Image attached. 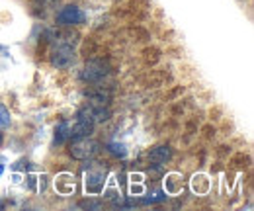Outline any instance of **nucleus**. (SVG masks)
I'll return each mask as SVG.
<instances>
[{"label":"nucleus","mask_w":254,"mask_h":211,"mask_svg":"<svg viewBox=\"0 0 254 211\" xmlns=\"http://www.w3.org/2000/svg\"><path fill=\"white\" fill-rule=\"evenodd\" d=\"M68 152L72 158L76 160H90L100 152V143L90 139V137H80V139H72Z\"/></svg>","instance_id":"obj_1"},{"label":"nucleus","mask_w":254,"mask_h":211,"mask_svg":"<svg viewBox=\"0 0 254 211\" xmlns=\"http://www.w3.org/2000/svg\"><path fill=\"white\" fill-rule=\"evenodd\" d=\"M110 72H112V69H110V63H108V61L90 59V61H86V65H84V69H82V72H80V78H82L84 82H100V80H104Z\"/></svg>","instance_id":"obj_2"},{"label":"nucleus","mask_w":254,"mask_h":211,"mask_svg":"<svg viewBox=\"0 0 254 211\" xmlns=\"http://www.w3.org/2000/svg\"><path fill=\"white\" fill-rule=\"evenodd\" d=\"M84 20H86L84 12L74 4H66L57 12V24L63 28H72V26L84 24Z\"/></svg>","instance_id":"obj_3"},{"label":"nucleus","mask_w":254,"mask_h":211,"mask_svg":"<svg viewBox=\"0 0 254 211\" xmlns=\"http://www.w3.org/2000/svg\"><path fill=\"white\" fill-rule=\"evenodd\" d=\"M51 65L57 67V69H68L74 59H76V47H70V45H55L53 43V49H51Z\"/></svg>","instance_id":"obj_4"},{"label":"nucleus","mask_w":254,"mask_h":211,"mask_svg":"<svg viewBox=\"0 0 254 211\" xmlns=\"http://www.w3.org/2000/svg\"><path fill=\"white\" fill-rule=\"evenodd\" d=\"M84 188H86V192L92 194V196L102 194L104 188H106V172H104V170H96V168L88 170V172L84 174Z\"/></svg>","instance_id":"obj_5"},{"label":"nucleus","mask_w":254,"mask_h":211,"mask_svg":"<svg viewBox=\"0 0 254 211\" xmlns=\"http://www.w3.org/2000/svg\"><path fill=\"white\" fill-rule=\"evenodd\" d=\"M172 158V149L170 147H166V145H159V147H153L151 151H149V160L153 162V164H164V162H168Z\"/></svg>","instance_id":"obj_6"},{"label":"nucleus","mask_w":254,"mask_h":211,"mask_svg":"<svg viewBox=\"0 0 254 211\" xmlns=\"http://www.w3.org/2000/svg\"><path fill=\"white\" fill-rule=\"evenodd\" d=\"M55 190L59 192V194H63V196H68V194H72L74 192V176L72 174H59L57 178H55Z\"/></svg>","instance_id":"obj_7"},{"label":"nucleus","mask_w":254,"mask_h":211,"mask_svg":"<svg viewBox=\"0 0 254 211\" xmlns=\"http://www.w3.org/2000/svg\"><path fill=\"white\" fill-rule=\"evenodd\" d=\"M182 190V176L180 174H166L164 178V192L170 194V196H176L178 192Z\"/></svg>","instance_id":"obj_8"},{"label":"nucleus","mask_w":254,"mask_h":211,"mask_svg":"<svg viewBox=\"0 0 254 211\" xmlns=\"http://www.w3.org/2000/svg\"><path fill=\"white\" fill-rule=\"evenodd\" d=\"M209 186H211V182H209V178L205 174H193V178H191V190L197 196L207 194L209 192Z\"/></svg>","instance_id":"obj_9"},{"label":"nucleus","mask_w":254,"mask_h":211,"mask_svg":"<svg viewBox=\"0 0 254 211\" xmlns=\"http://www.w3.org/2000/svg\"><path fill=\"white\" fill-rule=\"evenodd\" d=\"M70 139V123L68 121H61L55 127V145H63Z\"/></svg>","instance_id":"obj_10"},{"label":"nucleus","mask_w":254,"mask_h":211,"mask_svg":"<svg viewBox=\"0 0 254 211\" xmlns=\"http://www.w3.org/2000/svg\"><path fill=\"white\" fill-rule=\"evenodd\" d=\"M108 151L112 152V154H116V156H126L127 154V149L124 143H118V141H114V143H108Z\"/></svg>","instance_id":"obj_11"},{"label":"nucleus","mask_w":254,"mask_h":211,"mask_svg":"<svg viewBox=\"0 0 254 211\" xmlns=\"http://www.w3.org/2000/svg\"><path fill=\"white\" fill-rule=\"evenodd\" d=\"M12 118H10V112L6 110V106L0 104V127H10Z\"/></svg>","instance_id":"obj_12"},{"label":"nucleus","mask_w":254,"mask_h":211,"mask_svg":"<svg viewBox=\"0 0 254 211\" xmlns=\"http://www.w3.org/2000/svg\"><path fill=\"white\" fill-rule=\"evenodd\" d=\"M78 208H84V210H100V208H102V204H100V202H92V200H90V202H88V200H84V202H80V204H78Z\"/></svg>","instance_id":"obj_13"},{"label":"nucleus","mask_w":254,"mask_h":211,"mask_svg":"<svg viewBox=\"0 0 254 211\" xmlns=\"http://www.w3.org/2000/svg\"><path fill=\"white\" fill-rule=\"evenodd\" d=\"M45 186H47V176L43 174V176H39V186H37V190H45Z\"/></svg>","instance_id":"obj_14"},{"label":"nucleus","mask_w":254,"mask_h":211,"mask_svg":"<svg viewBox=\"0 0 254 211\" xmlns=\"http://www.w3.org/2000/svg\"><path fill=\"white\" fill-rule=\"evenodd\" d=\"M0 145H2V131H0Z\"/></svg>","instance_id":"obj_15"}]
</instances>
